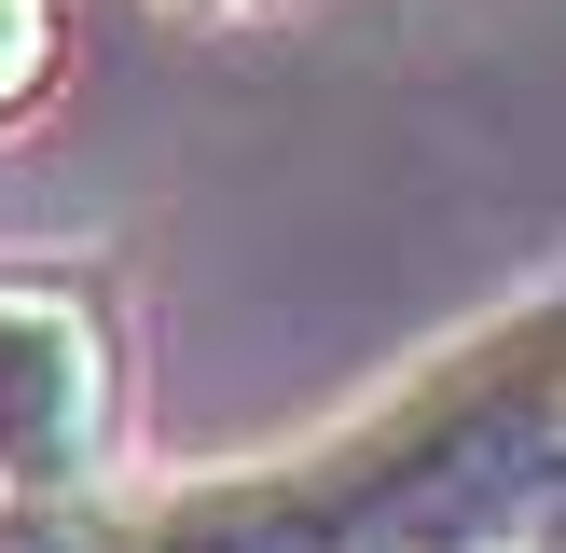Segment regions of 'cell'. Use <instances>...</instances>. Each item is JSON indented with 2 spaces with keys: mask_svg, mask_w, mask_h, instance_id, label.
<instances>
[{
  "mask_svg": "<svg viewBox=\"0 0 566 553\" xmlns=\"http://www.w3.org/2000/svg\"><path fill=\"white\" fill-rule=\"evenodd\" d=\"M566 470V387H553V304L457 332L387 401H359L332 442L263 470H193L166 498H55L0 512V553H497L553 540Z\"/></svg>",
  "mask_w": 566,
  "mask_h": 553,
  "instance_id": "obj_1",
  "label": "cell"
},
{
  "mask_svg": "<svg viewBox=\"0 0 566 553\" xmlns=\"http://www.w3.org/2000/svg\"><path fill=\"white\" fill-rule=\"evenodd\" d=\"M111 429H125V359H111L97 276L0 263V512L97 498Z\"/></svg>",
  "mask_w": 566,
  "mask_h": 553,
  "instance_id": "obj_2",
  "label": "cell"
},
{
  "mask_svg": "<svg viewBox=\"0 0 566 553\" xmlns=\"http://www.w3.org/2000/svg\"><path fill=\"white\" fill-rule=\"evenodd\" d=\"M55 83V0H0V125Z\"/></svg>",
  "mask_w": 566,
  "mask_h": 553,
  "instance_id": "obj_3",
  "label": "cell"
},
{
  "mask_svg": "<svg viewBox=\"0 0 566 553\" xmlns=\"http://www.w3.org/2000/svg\"><path fill=\"white\" fill-rule=\"evenodd\" d=\"M497 553H553V540H497Z\"/></svg>",
  "mask_w": 566,
  "mask_h": 553,
  "instance_id": "obj_4",
  "label": "cell"
}]
</instances>
